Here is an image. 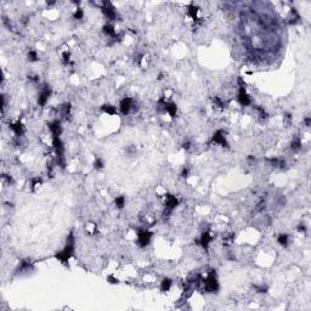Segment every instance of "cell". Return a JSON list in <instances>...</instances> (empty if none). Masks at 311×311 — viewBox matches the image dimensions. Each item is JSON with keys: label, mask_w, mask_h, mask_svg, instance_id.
Instances as JSON below:
<instances>
[{"label": "cell", "mask_w": 311, "mask_h": 311, "mask_svg": "<svg viewBox=\"0 0 311 311\" xmlns=\"http://www.w3.org/2000/svg\"><path fill=\"white\" fill-rule=\"evenodd\" d=\"M114 202H115V207L119 208V209H122V208H124V205H125V197H123V196L117 197Z\"/></svg>", "instance_id": "44dd1931"}, {"label": "cell", "mask_w": 311, "mask_h": 311, "mask_svg": "<svg viewBox=\"0 0 311 311\" xmlns=\"http://www.w3.org/2000/svg\"><path fill=\"white\" fill-rule=\"evenodd\" d=\"M102 111H105L106 113L111 114V115L117 113V108L114 106H112V105H103L102 106Z\"/></svg>", "instance_id": "ac0fdd59"}, {"label": "cell", "mask_w": 311, "mask_h": 311, "mask_svg": "<svg viewBox=\"0 0 311 311\" xmlns=\"http://www.w3.org/2000/svg\"><path fill=\"white\" fill-rule=\"evenodd\" d=\"M137 237H139V244H140V247L143 248V247H146L150 243L151 237H152V233L150 231H147V230H139Z\"/></svg>", "instance_id": "277c9868"}, {"label": "cell", "mask_w": 311, "mask_h": 311, "mask_svg": "<svg viewBox=\"0 0 311 311\" xmlns=\"http://www.w3.org/2000/svg\"><path fill=\"white\" fill-rule=\"evenodd\" d=\"M131 107H133V100L130 97H125L120 101V106H119V110L123 115H127V114L130 113L131 111Z\"/></svg>", "instance_id": "8992f818"}, {"label": "cell", "mask_w": 311, "mask_h": 311, "mask_svg": "<svg viewBox=\"0 0 311 311\" xmlns=\"http://www.w3.org/2000/svg\"><path fill=\"white\" fill-rule=\"evenodd\" d=\"M73 16H74V18H75V20H82V18L84 17V12H83V10H82V9H78V10L74 12Z\"/></svg>", "instance_id": "7402d4cb"}, {"label": "cell", "mask_w": 311, "mask_h": 311, "mask_svg": "<svg viewBox=\"0 0 311 311\" xmlns=\"http://www.w3.org/2000/svg\"><path fill=\"white\" fill-rule=\"evenodd\" d=\"M102 12L103 15L108 18V20H111V21H113L117 18V12H115V10H114L113 5L110 2V1H103L102 2Z\"/></svg>", "instance_id": "3957f363"}, {"label": "cell", "mask_w": 311, "mask_h": 311, "mask_svg": "<svg viewBox=\"0 0 311 311\" xmlns=\"http://www.w3.org/2000/svg\"><path fill=\"white\" fill-rule=\"evenodd\" d=\"M178 198L174 195H167V202H165V207H167V215H169L170 212L178 205Z\"/></svg>", "instance_id": "ba28073f"}, {"label": "cell", "mask_w": 311, "mask_h": 311, "mask_svg": "<svg viewBox=\"0 0 311 311\" xmlns=\"http://www.w3.org/2000/svg\"><path fill=\"white\" fill-rule=\"evenodd\" d=\"M214 103H215L218 107H220V108H223V107L225 106L224 101H223V100H220L219 97H214Z\"/></svg>", "instance_id": "d4e9b609"}, {"label": "cell", "mask_w": 311, "mask_h": 311, "mask_svg": "<svg viewBox=\"0 0 311 311\" xmlns=\"http://www.w3.org/2000/svg\"><path fill=\"white\" fill-rule=\"evenodd\" d=\"M204 288L208 293H215L219 289V283L216 280V273L215 271H210L209 276L207 277V280L204 281Z\"/></svg>", "instance_id": "7a4b0ae2"}, {"label": "cell", "mask_w": 311, "mask_h": 311, "mask_svg": "<svg viewBox=\"0 0 311 311\" xmlns=\"http://www.w3.org/2000/svg\"><path fill=\"white\" fill-rule=\"evenodd\" d=\"M299 20H300V16L298 14V11L295 9H292V11H291V17H289V23L294 25V23H297Z\"/></svg>", "instance_id": "2e32d148"}, {"label": "cell", "mask_w": 311, "mask_h": 311, "mask_svg": "<svg viewBox=\"0 0 311 311\" xmlns=\"http://www.w3.org/2000/svg\"><path fill=\"white\" fill-rule=\"evenodd\" d=\"M94 165H95V168H96V169H102V168H103V160H102L101 158H96V160H95Z\"/></svg>", "instance_id": "cb8c5ba5"}, {"label": "cell", "mask_w": 311, "mask_h": 311, "mask_svg": "<svg viewBox=\"0 0 311 311\" xmlns=\"http://www.w3.org/2000/svg\"><path fill=\"white\" fill-rule=\"evenodd\" d=\"M164 111L167 113H169V115L171 118H175L176 117V112H178V107H176V105L174 102H165Z\"/></svg>", "instance_id": "8fae6325"}, {"label": "cell", "mask_w": 311, "mask_h": 311, "mask_svg": "<svg viewBox=\"0 0 311 311\" xmlns=\"http://www.w3.org/2000/svg\"><path fill=\"white\" fill-rule=\"evenodd\" d=\"M28 58L30 61H37V60H38V54H37V51L30 50L28 52Z\"/></svg>", "instance_id": "603a6c76"}, {"label": "cell", "mask_w": 311, "mask_h": 311, "mask_svg": "<svg viewBox=\"0 0 311 311\" xmlns=\"http://www.w3.org/2000/svg\"><path fill=\"white\" fill-rule=\"evenodd\" d=\"M107 280H108L111 283H118V280H115L113 276H108V277H107Z\"/></svg>", "instance_id": "f1b7e54d"}, {"label": "cell", "mask_w": 311, "mask_h": 311, "mask_svg": "<svg viewBox=\"0 0 311 311\" xmlns=\"http://www.w3.org/2000/svg\"><path fill=\"white\" fill-rule=\"evenodd\" d=\"M237 100H238V102H240L242 106H249V105L252 103V99H250V96L247 94L246 88H240Z\"/></svg>", "instance_id": "5b68a950"}, {"label": "cell", "mask_w": 311, "mask_h": 311, "mask_svg": "<svg viewBox=\"0 0 311 311\" xmlns=\"http://www.w3.org/2000/svg\"><path fill=\"white\" fill-rule=\"evenodd\" d=\"M103 33L108 37H112V38H115V30H114V27L111 26V25H105L103 26Z\"/></svg>", "instance_id": "5bb4252c"}, {"label": "cell", "mask_w": 311, "mask_h": 311, "mask_svg": "<svg viewBox=\"0 0 311 311\" xmlns=\"http://www.w3.org/2000/svg\"><path fill=\"white\" fill-rule=\"evenodd\" d=\"M212 141L214 143H218V145H221V146H225V147H228V143L226 141V137L224 136V133L221 130H218L212 137Z\"/></svg>", "instance_id": "52a82bcc"}, {"label": "cell", "mask_w": 311, "mask_h": 311, "mask_svg": "<svg viewBox=\"0 0 311 311\" xmlns=\"http://www.w3.org/2000/svg\"><path fill=\"white\" fill-rule=\"evenodd\" d=\"M49 129H50L52 136H60L61 133H62V128H61V124H60L58 120H55V122L50 123L49 124Z\"/></svg>", "instance_id": "30bf717a"}, {"label": "cell", "mask_w": 311, "mask_h": 311, "mask_svg": "<svg viewBox=\"0 0 311 311\" xmlns=\"http://www.w3.org/2000/svg\"><path fill=\"white\" fill-rule=\"evenodd\" d=\"M310 124H311L310 117H306V118H305V125H306V127H310Z\"/></svg>", "instance_id": "f546056e"}, {"label": "cell", "mask_w": 311, "mask_h": 311, "mask_svg": "<svg viewBox=\"0 0 311 311\" xmlns=\"http://www.w3.org/2000/svg\"><path fill=\"white\" fill-rule=\"evenodd\" d=\"M210 241H212V236H210V233L208 232V231H205V232H203L202 233V236H201V238H199V244L204 248V249H207L208 248V246H209V243H210Z\"/></svg>", "instance_id": "7c38bea8"}, {"label": "cell", "mask_w": 311, "mask_h": 311, "mask_svg": "<svg viewBox=\"0 0 311 311\" xmlns=\"http://www.w3.org/2000/svg\"><path fill=\"white\" fill-rule=\"evenodd\" d=\"M291 148L293 150V151H299L300 148H301V141H300V139L297 137V139H294L292 143H291Z\"/></svg>", "instance_id": "ffe728a7"}, {"label": "cell", "mask_w": 311, "mask_h": 311, "mask_svg": "<svg viewBox=\"0 0 311 311\" xmlns=\"http://www.w3.org/2000/svg\"><path fill=\"white\" fill-rule=\"evenodd\" d=\"M181 176H184V178H187V176H188V169H187V168H184V169H183Z\"/></svg>", "instance_id": "83f0119b"}, {"label": "cell", "mask_w": 311, "mask_h": 311, "mask_svg": "<svg viewBox=\"0 0 311 311\" xmlns=\"http://www.w3.org/2000/svg\"><path fill=\"white\" fill-rule=\"evenodd\" d=\"M10 128L14 130V133L17 135V136H21V135L23 134V130H25L23 124H22L21 122H16L14 124H10Z\"/></svg>", "instance_id": "4fadbf2b"}, {"label": "cell", "mask_w": 311, "mask_h": 311, "mask_svg": "<svg viewBox=\"0 0 311 311\" xmlns=\"http://www.w3.org/2000/svg\"><path fill=\"white\" fill-rule=\"evenodd\" d=\"M50 95H51V90H50L49 88L43 89L40 95H39V97H38V103H39L40 106H45L46 102H47V100H49V97H50Z\"/></svg>", "instance_id": "9c48e42d"}, {"label": "cell", "mask_w": 311, "mask_h": 311, "mask_svg": "<svg viewBox=\"0 0 311 311\" xmlns=\"http://www.w3.org/2000/svg\"><path fill=\"white\" fill-rule=\"evenodd\" d=\"M62 57H63L65 63H68V61H70V58H71V54H70L68 51H65V52L62 54Z\"/></svg>", "instance_id": "484cf974"}, {"label": "cell", "mask_w": 311, "mask_h": 311, "mask_svg": "<svg viewBox=\"0 0 311 311\" xmlns=\"http://www.w3.org/2000/svg\"><path fill=\"white\" fill-rule=\"evenodd\" d=\"M298 231L299 232H306V227H305V225L304 224H299V226H298Z\"/></svg>", "instance_id": "4316f807"}, {"label": "cell", "mask_w": 311, "mask_h": 311, "mask_svg": "<svg viewBox=\"0 0 311 311\" xmlns=\"http://www.w3.org/2000/svg\"><path fill=\"white\" fill-rule=\"evenodd\" d=\"M171 280L170 278H164L163 281H162V286H160V288H162V291L163 292H168L170 288H171Z\"/></svg>", "instance_id": "e0dca14e"}, {"label": "cell", "mask_w": 311, "mask_h": 311, "mask_svg": "<svg viewBox=\"0 0 311 311\" xmlns=\"http://www.w3.org/2000/svg\"><path fill=\"white\" fill-rule=\"evenodd\" d=\"M197 14H198V7L193 4V2H191V4L188 5V15H190L193 20H197Z\"/></svg>", "instance_id": "9a60e30c"}, {"label": "cell", "mask_w": 311, "mask_h": 311, "mask_svg": "<svg viewBox=\"0 0 311 311\" xmlns=\"http://www.w3.org/2000/svg\"><path fill=\"white\" fill-rule=\"evenodd\" d=\"M73 253H74V236H73V233H70V235H68V238H67V244H66V247H65L61 252L57 253L56 258L61 261V263L66 264V263L68 261V259L73 255Z\"/></svg>", "instance_id": "6da1fadb"}, {"label": "cell", "mask_w": 311, "mask_h": 311, "mask_svg": "<svg viewBox=\"0 0 311 311\" xmlns=\"http://www.w3.org/2000/svg\"><path fill=\"white\" fill-rule=\"evenodd\" d=\"M183 147H184V148H186V150H187V148H188V147H190V142H185L184 145H183Z\"/></svg>", "instance_id": "4dcf8cb0"}, {"label": "cell", "mask_w": 311, "mask_h": 311, "mask_svg": "<svg viewBox=\"0 0 311 311\" xmlns=\"http://www.w3.org/2000/svg\"><path fill=\"white\" fill-rule=\"evenodd\" d=\"M288 242H289V236L286 235V233H281L278 236V243L283 246V247H287L288 246Z\"/></svg>", "instance_id": "d6986e66"}]
</instances>
